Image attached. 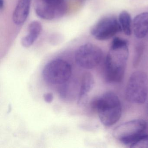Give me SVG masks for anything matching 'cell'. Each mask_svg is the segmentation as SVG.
I'll use <instances>...</instances> for the list:
<instances>
[{
	"instance_id": "cell-14",
	"label": "cell",
	"mask_w": 148,
	"mask_h": 148,
	"mask_svg": "<svg viewBox=\"0 0 148 148\" xmlns=\"http://www.w3.org/2000/svg\"><path fill=\"white\" fill-rule=\"evenodd\" d=\"M131 145V148H148V135H142Z\"/></svg>"
},
{
	"instance_id": "cell-15",
	"label": "cell",
	"mask_w": 148,
	"mask_h": 148,
	"mask_svg": "<svg viewBox=\"0 0 148 148\" xmlns=\"http://www.w3.org/2000/svg\"><path fill=\"white\" fill-rule=\"evenodd\" d=\"M143 51V47L142 46L139 45L136 49L135 57L133 60V65L134 67H136L140 63L141 57Z\"/></svg>"
},
{
	"instance_id": "cell-8",
	"label": "cell",
	"mask_w": 148,
	"mask_h": 148,
	"mask_svg": "<svg viewBox=\"0 0 148 148\" xmlns=\"http://www.w3.org/2000/svg\"><path fill=\"white\" fill-rule=\"evenodd\" d=\"M35 11L40 18L51 20L63 16L66 11V6L65 3L60 5H53L39 0L35 5Z\"/></svg>"
},
{
	"instance_id": "cell-18",
	"label": "cell",
	"mask_w": 148,
	"mask_h": 148,
	"mask_svg": "<svg viewBox=\"0 0 148 148\" xmlns=\"http://www.w3.org/2000/svg\"><path fill=\"white\" fill-rule=\"evenodd\" d=\"M5 5V1L4 0H0V8L2 9L4 7Z\"/></svg>"
},
{
	"instance_id": "cell-7",
	"label": "cell",
	"mask_w": 148,
	"mask_h": 148,
	"mask_svg": "<svg viewBox=\"0 0 148 148\" xmlns=\"http://www.w3.org/2000/svg\"><path fill=\"white\" fill-rule=\"evenodd\" d=\"M119 21L115 17L108 16L100 19L91 30L92 35L99 40H108L122 32Z\"/></svg>"
},
{
	"instance_id": "cell-10",
	"label": "cell",
	"mask_w": 148,
	"mask_h": 148,
	"mask_svg": "<svg viewBox=\"0 0 148 148\" xmlns=\"http://www.w3.org/2000/svg\"><path fill=\"white\" fill-rule=\"evenodd\" d=\"M31 0H19L13 14V21L15 25L24 24L30 12Z\"/></svg>"
},
{
	"instance_id": "cell-1",
	"label": "cell",
	"mask_w": 148,
	"mask_h": 148,
	"mask_svg": "<svg viewBox=\"0 0 148 148\" xmlns=\"http://www.w3.org/2000/svg\"><path fill=\"white\" fill-rule=\"evenodd\" d=\"M128 42L119 37L114 38L105 61V77L110 83H120L125 73L129 57Z\"/></svg>"
},
{
	"instance_id": "cell-12",
	"label": "cell",
	"mask_w": 148,
	"mask_h": 148,
	"mask_svg": "<svg viewBox=\"0 0 148 148\" xmlns=\"http://www.w3.org/2000/svg\"><path fill=\"white\" fill-rule=\"evenodd\" d=\"M42 26L40 22L37 21H32L28 27V34L22 38L21 44L25 47H29L32 45L40 34Z\"/></svg>"
},
{
	"instance_id": "cell-6",
	"label": "cell",
	"mask_w": 148,
	"mask_h": 148,
	"mask_svg": "<svg viewBox=\"0 0 148 148\" xmlns=\"http://www.w3.org/2000/svg\"><path fill=\"white\" fill-rule=\"evenodd\" d=\"M102 50L97 46L87 43L79 47L75 53L76 64L84 69L90 70L98 65L103 58Z\"/></svg>"
},
{
	"instance_id": "cell-3",
	"label": "cell",
	"mask_w": 148,
	"mask_h": 148,
	"mask_svg": "<svg viewBox=\"0 0 148 148\" xmlns=\"http://www.w3.org/2000/svg\"><path fill=\"white\" fill-rule=\"evenodd\" d=\"M148 94V78L143 71L133 73L128 80L125 88V96L129 102L143 104L147 99Z\"/></svg>"
},
{
	"instance_id": "cell-13",
	"label": "cell",
	"mask_w": 148,
	"mask_h": 148,
	"mask_svg": "<svg viewBox=\"0 0 148 148\" xmlns=\"http://www.w3.org/2000/svg\"><path fill=\"white\" fill-rule=\"evenodd\" d=\"M119 21L125 34L130 36L132 34V20L130 14L125 11L121 12L119 17Z\"/></svg>"
},
{
	"instance_id": "cell-16",
	"label": "cell",
	"mask_w": 148,
	"mask_h": 148,
	"mask_svg": "<svg viewBox=\"0 0 148 148\" xmlns=\"http://www.w3.org/2000/svg\"><path fill=\"white\" fill-rule=\"evenodd\" d=\"M43 97L44 100L47 103H51L53 100V94L51 92L44 94Z\"/></svg>"
},
{
	"instance_id": "cell-9",
	"label": "cell",
	"mask_w": 148,
	"mask_h": 148,
	"mask_svg": "<svg viewBox=\"0 0 148 148\" xmlns=\"http://www.w3.org/2000/svg\"><path fill=\"white\" fill-rule=\"evenodd\" d=\"M94 83V78L91 73L87 72L83 74L78 98L77 104L79 106L86 104L88 93L93 88Z\"/></svg>"
},
{
	"instance_id": "cell-4",
	"label": "cell",
	"mask_w": 148,
	"mask_h": 148,
	"mask_svg": "<svg viewBox=\"0 0 148 148\" xmlns=\"http://www.w3.org/2000/svg\"><path fill=\"white\" fill-rule=\"evenodd\" d=\"M72 75V67L64 60H53L48 62L42 71L45 81L51 84H62L68 82Z\"/></svg>"
},
{
	"instance_id": "cell-17",
	"label": "cell",
	"mask_w": 148,
	"mask_h": 148,
	"mask_svg": "<svg viewBox=\"0 0 148 148\" xmlns=\"http://www.w3.org/2000/svg\"><path fill=\"white\" fill-rule=\"evenodd\" d=\"M42 1L53 5H60L65 3V0H41Z\"/></svg>"
},
{
	"instance_id": "cell-2",
	"label": "cell",
	"mask_w": 148,
	"mask_h": 148,
	"mask_svg": "<svg viewBox=\"0 0 148 148\" xmlns=\"http://www.w3.org/2000/svg\"><path fill=\"white\" fill-rule=\"evenodd\" d=\"M91 106L98 112L102 123L106 126L113 125L122 115L121 101L115 93L108 92L92 100Z\"/></svg>"
},
{
	"instance_id": "cell-11",
	"label": "cell",
	"mask_w": 148,
	"mask_h": 148,
	"mask_svg": "<svg viewBox=\"0 0 148 148\" xmlns=\"http://www.w3.org/2000/svg\"><path fill=\"white\" fill-rule=\"evenodd\" d=\"M133 31L138 38H145L148 34V12L137 15L133 20Z\"/></svg>"
},
{
	"instance_id": "cell-5",
	"label": "cell",
	"mask_w": 148,
	"mask_h": 148,
	"mask_svg": "<svg viewBox=\"0 0 148 148\" xmlns=\"http://www.w3.org/2000/svg\"><path fill=\"white\" fill-rule=\"evenodd\" d=\"M146 123L142 119H134L121 124L113 130V136L125 144H132L145 130Z\"/></svg>"
}]
</instances>
